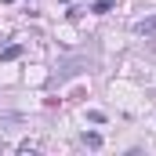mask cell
<instances>
[{
	"label": "cell",
	"instance_id": "1",
	"mask_svg": "<svg viewBox=\"0 0 156 156\" xmlns=\"http://www.w3.org/2000/svg\"><path fill=\"white\" fill-rule=\"evenodd\" d=\"M134 33H142V37H156V15H153V18H142V22L134 26Z\"/></svg>",
	"mask_w": 156,
	"mask_h": 156
},
{
	"label": "cell",
	"instance_id": "2",
	"mask_svg": "<svg viewBox=\"0 0 156 156\" xmlns=\"http://www.w3.org/2000/svg\"><path fill=\"white\" fill-rule=\"evenodd\" d=\"M15 58H22V44H11L0 51V62H15Z\"/></svg>",
	"mask_w": 156,
	"mask_h": 156
},
{
	"label": "cell",
	"instance_id": "3",
	"mask_svg": "<svg viewBox=\"0 0 156 156\" xmlns=\"http://www.w3.org/2000/svg\"><path fill=\"white\" fill-rule=\"evenodd\" d=\"M83 145H87V149H98V145H102V134H98V131H83Z\"/></svg>",
	"mask_w": 156,
	"mask_h": 156
},
{
	"label": "cell",
	"instance_id": "4",
	"mask_svg": "<svg viewBox=\"0 0 156 156\" xmlns=\"http://www.w3.org/2000/svg\"><path fill=\"white\" fill-rule=\"evenodd\" d=\"M113 7H116V0H94V4H91L94 15H105V11H113Z\"/></svg>",
	"mask_w": 156,
	"mask_h": 156
},
{
	"label": "cell",
	"instance_id": "5",
	"mask_svg": "<svg viewBox=\"0 0 156 156\" xmlns=\"http://www.w3.org/2000/svg\"><path fill=\"white\" fill-rule=\"evenodd\" d=\"M87 120H91V123H105V113H102V109H87Z\"/></svg>",
	"mask_w": 156,
	"mask_h": 156
},
{
	"label": "cell",
	"instance_id": "6",
	"mask_svg": "<svg viewBox=\"0 0 156 156\" xmlns=\"http://www.w3.org/2000/svg\"><path fill=\"white\" fill-rule=\"evenodd\" d=\"M0 4H15V0H0Z\"/></svg>",
	"mask_w": 156,
	"mask_h": 156
}]
</instances>
